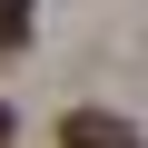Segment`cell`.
<instances>
[{
  "label": "cell",
  "mask_w": 148,
  "mask_h": 148,
  "mask_svg": "<svg viewBox=\"0 0 148 148\" xmlns=\"http://www.w3.org/2000/svg\"><path fill=\"white\" fill-rule=\"evenodd\" d=\"M59 148H138V128H128L119 109H69V119H59Z\"/></svg>",
  "instance_id": "1"
},
{
  "label": "cell",
  "mask_w": 148,
  "mask_h": 148,
  "mask_svg": "<svg viewBox=\"0 0 148 148\" xmlns=\"http://www.w3.org/2000/svg\"><path fill=\"white\" fill-rule=\"evenodd\" d=\"M30 40V0H0V49H20Z\"/></svg>",
  "instance_id": "2"
},
{
  "label": "cell",
  "mask_w": 148,
  "mask_h": 148,
  "mask_svg": "<svg viewBox=\"0 0 148 148\" xmlns=\"http://www.w3.org/2000/svg\"><path fill=\"white\" fill-rule=\"evenodd\" d=\"M10 138H20V119H10V99H0V148H10Z\"/></svg>",
  "instance_id": "3"
}]
</instances>
